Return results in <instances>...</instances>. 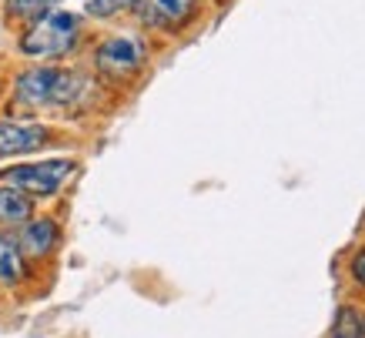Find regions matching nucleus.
Instances as JSON below:
<instances>
[{
	"instance_id": "obj_1",
	"label": "nucleus",
	"mask_w": 365,
	"mask_h": 338,
	"mask_svg": "<svg viewBox=\"0 0 365 338\" xmlns=\"http://www.w3.org/2000/svg\"><path fill=\"white\" fill-rule=\"evenodd\" d=\"M84 81L57 67H37L17 81V104L24 108H51V104H71L81 94Z\"/></svg>"
},
{
	"instance_id": "obj_2",
	"label": "nucleus",
	"mask_w": 365,
	"mask_h": 338,
	"mask_svg": "<svg viewBox=\"0 0 365 338\" xmlns=\"http://www.w3.org/2000/svg\"><path fill=\"white\" fill-rule=\"evenodd\" d=\"M81 21L74 11H44L31 31L24 34V54L31 57H61L78 41Z\"/></svg>"
},
{
	"instance_id": "obj_3",
	"label": "nucleus",
	"mask_w": 365,
	"mask_h": 338,
	"mask_svg": "<svg viewBox=\"0 0 365 338\" xmlns=\"http://www.w3.org/2000/svg\"><path fill=\"white\" fill-rule=\"evenodd\" d=\"M78 164L67 161V158H54V161H37V164H17L11 171L0 175V185L14 188L21 195H34V198H47L57 195L64 181L74 175Z\"/></svg>"
},
{
	"instance_id": "obj_4",
	"label": "nucleus",
	"mask_w": 365,
	"mask_h": 338,
	"mask_svg": "<svg viewBox=\"0 0 365 338\" xmlns=\"http://www.w3.org/2000/svg\"><path fill=\"white\" fill-rule=\"evenodd\" d=\"M144 54L148 51H144L141 37H134V34H114V37H108L98 47V67L111 77H124V74H134L144 64Z\"/></svg>"
},
{
	"instance_id": "obj_5",
	"label": "nucleus",
	"mask_w": 365,
	"mask_h": 338,
	"mask_svg": "<svg viewBox=\"0 0 365 338\" xmlns=\"http://www.w3.org/2000/svg\"><path fill=\"white\" fill-rule=\"evenodd\" d=\"M131 11L151 27H175L191 17L195 0H134Z\"/></svg>"
},
{
	"instance_id": "obj_6",
	"label": "nucleus",
	"mask_w": 365,
	"mask_h": 338,
	"mask_svg": "<svg viewBox=\"0 0 365 338\" xmlns=\"http://www.w3.org/2000/svg\"><path fill=\"white\" fill-rule=\"evenodd\" d=\"M44 141H47V131L41 124H17V121H4L0 124V158L37 151Z\"/></svg>"
},
{
	"instance_id": "obj_7",
	"label": "nucleus",
	"mask_w": 365,
	"mask_h": 338,
	"mask_svg": "<svg viewBox=\"0 0 365 338\" xmlns=\"http://www.w3.org/2000/svg\"><path fill=\"white\" fill-rule=\"evenodd\" d=\"M57 245V225L51 218H37V221H24L21 228V241H17V248L21 255H34V258H41L47 251Z\"/></svg>"
},
{
	"instance_id": "obj_8",
	"label": "nucleus",
	"mask_w": 365,
	"mask_h": 338,
	"mask_svg": "<svg viewBox=\"0 0 365 338\" xmlns=\"http://www.w3.org/2000/svg\"><path fill=\"white\" fill-rule=\"evenodd\" d=\"M27 218H31V198L0 185V231L11 228V225H24Z\"/></svg>"
},
{
	"instance_id": "obj_9",
	"label": "nucleus",
	"mask_w": 365,
	"mask_h": 338,
	"mask_svg": "<svg viewBox=\"0 0 365 338\" xmlns=\"http://www.w3.org/2000/svg\"><path fill=\"white\" fill-rule=\"evenodd\" d=\"M24 278V255L11 238L0 235V285H17Z\"/></svg>"
},
{
	"instance_id": "obj_10",
	"label": "nucleus",
	"mask_w": 365,
	"mask_h": 338,
	"mask_svg": "<svg viewBox=\"0 0 365 338\" xmlns=\"http://www.w3.org/2000/svg\"><path fill=\"white\" fill-rule=\"evenodd\" d=\"M335 338H365V315L355 308H342L335 322Z\"/></svg>"
},
{
	"instance_id": "obj_11",
	"label": "nucleus",
	"mask_w": 365,
	"mask_h": 338,
	"mask_svg": "<svg viewBox=\"0 0 365 338\" xmlns=\"http://www.w3.org/2000/svg\"><path fill=\"white\" fill-rule=\"evenodd\" d=\"M54 0H7V11L11 17H41Z\"/></svg>"
},
{
	"instance_id": "obj_12",
	"label": "nucleus",
	"mask_w": 365,
	"mask_h": 338,
	"mask_svg": "<svg viewBox=\"0 0 365 338\" xmlns=\"http://www.w3.org/2000/svg\"><path fill=\"white\" fill-rule=\"evenodd\" d=\"M134 0H91L88 4V14H94V17H111V14L118 11H131Z\"/></svg>"
},
{
	"instance_id": "obj_13",
	"label": "nucleus",
	"mask_w": 365,
	"mask_h": 338,
	"mask_svg": "<svg viewBox=\"0 0 365 338\" xmlns=\"http://www.w3.org/2000/svg\"><path fill=\"white\" fill-rule=\"evenodd\" d=\"M352 275H355V282L365 285V251H359L352 258Z\"/></svg>"
},
{
	"instance_id": "obj_14",
	"label": "nucleus",
	"mask_w": 365,
	"mask_h": 338,
	"mask_svg": "<svg viewBox=\"0 0 365 338\" xmlns=\"http://www.w3.org/2000/svg\"><path fill=\"white\" fill-rule=\"evenodd\" d=\"M54 4H71V0H54ZM84 4H91V0H84Z\"/></svg>"
}]
</instances>
